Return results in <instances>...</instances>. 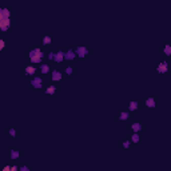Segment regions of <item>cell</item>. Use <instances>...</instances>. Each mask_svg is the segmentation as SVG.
<instances>
[{"label": "cell", "instance_id": "obj_1", "mask_svg": "<svg viewBox=\"0 0 171 171\" xmlns=\"http://www.w3.org/2000/svg\"><path fill=\"white\" fill-rule=\"evenodd\" d=\"M29 58H31V61H32V63H40L41 59H43V52H41L39 48H35L34 51H31Z\"/></svg>", "mask_w": 171, "mask_h": 171}, {"label": "cell", "instance_id": "obj_2", "mask_svg": "<svg viewBox=\"0 0 171 171\" xmlns=\"http://www.w3.org/2000/svg\"><path fill=\"white\" fill-rule=\"evenodd\" d=\"M9 24H11L9 19H3V20H0V29H2V31H7V29L9 28Z\"/></svg>", "mask_w": 171, "mask_h": 171}, {"label": "cell", "instance_id": "obj_3", "mask_svg": "<svg viewBox=\"0 0 171 171\" xmlns=\"http://www.w3.org/2000/svg\"><path fill=\"white\" fill-rule=\"evenodd\" d=\"M75 52L79 55V56H84V55H87V52H88V51H87V48H84V47H79V48H76V51Z\"/></svg>", "mask_w": 171, "mask_h": 171}, {"label": "cell", "instance_id": "obj_4", "mask_svg": "<svg viewBox=\"0 0 171 171\" xmlns=\"http://www.w3.org/2000/svg\"><path fill=\"white\" fill-rule=\"evenodd\" d=\"M63 59H64V54H63V52H58L56 55H54V60L58 61V63H60Z\"/></svg>", "mask_w": 171, "mask_h": 171}, {"label": "cell", "instance_id": "obj_5", "mask_svg": "<svg viewBox=\"0 0 171 171\" xmlns=\"http://www.w3.org/2000/svg\"><path fill=\"white\" fill-rule=\"evenodd\" d=\"M32 86L36 87V88H40L41 87V80L39 79V77H35V79H32Z\"/></svg>", "mask_w": 171, "mask_h": 171}, {"label": "cell", "instance_id": "obj_6", "mask_svg": "<svg viewBox=\"0 0 171 171\" xmlns=\"http://www.w3.org/2000/svg\"><path fill=\"white\" fill-rule=\"evenodd\" d=\"M166 71H167V63H162L158 67V72H160V74H164Z\"/></svg>", "mask_w": 171, "mask_h": 171}, {"label": "cell", "instance_id": "obj_7", "mask_svg": "<svg viewBox=\"0 0 171 171\" xmlns=\"http://www.w3.org/2000/svg\"><path fill=\"white\" fill-rule=\"evenodd\" d=\"M61 79V74L59 71H54L52 72V80H60Z\"/></svg>", "mask_w": 171, "mask_h": 171}, {"label": "cell", "instance_id": "obj_8", "mask_svg": "<svg viewBox=\"0 0 171 171\" xmlns=\"http://www.w3.org/2000/svg\"><path fill=\"white\" fill-rule=\"evenodd\" d=\"M75 58V54L72 52V51H68L67 54H64V59H67V60H71V59H74Z\"/></svg>", "mask_w": 171, "mask_h": 171}, {"label": "cell", "instance_id": "obj_9", "mask_svg": "<svg viewBox=\"0 0 171 171\" xmlns=\"http://www.w3.org/2000/svg\"><path fill=\"white\" fill-rule=\"evenodd\" d=\"M146 104H147V107H150V108H154V107H155V100L152 99V98H150V99L146 100Z\"/></svg>", "mask_w": 171, "mask_h": 171}, {"label": "cell", "instance_id": "obj_10", "mask_svg": "<svg viewBox=\"0 0 171 171\" xmlns=\"http://www.w3.org/2000/svg\"><path fill=\"white\" fill-rule=\"evenodd\" d=\"M25 72H27L28 75H34L36 72V70H35V67H27V68H25Z\"/></svg>", "mask_w": 171, "mask_h": 171}, {"label": "cell", "instance_id": "obj_11", "mask_svg": "<svg viewBox=\"0 0 171 171\" xmlns=\"http://www.w3.org/2000/svg\"><path fill=\"white\" fill-rule=\"evenodd\" d=\"M141 128H142V126L139 123H134L132 124V130L135 131V132H138V131H141Z\"/></svg>", "mask_w": 171, "mask_h": 171}, {"label": "cell", "instance_id": "obj_12", "mask_svg": "<svg viewBox=\"0 0 171 171\" xmlns=\"http://www.w3.org/2000/svg\"><path fill=\"white\" fill-rule=\"evenodd\" d=\"M136 108H138V103H136V102H131V103H130V110H131V111H135Z\"/></svg>", "mask_w": 171, "mask_h": 171}, {"label": "cell", "instance_id": "obj_13", "mask_svg": "<svg viewBox=\"0 0 171 171\" xmlns=\"http://www.w3.org/2000/svg\"><path fill=\"white\" fill-rule=\"evenodd\" d=\"M2 13H3L4 19H8L9 18V11H8V9H2Z\"/></svg>", "mask_w": 171, "mask_h": 171}, {"label": "cell", "instance_id": "obj_14", "mask_svg": "<svg viewBox=\"0 0 171 171\" xmlns=\"http://www.w3.org/2000/svg\"><path fill=\"white\" fill-rule=\"evenodd\" d=\"M48 71H50V68H48L47 64H43V66H41V72H43V74H47Z\"/></svg>", "mask_w": 171, "mask_h": 171}, {"label": "cell", "instance_id": "obj_15", "mask_svg": "<svg viewBox=\"0 0 171 171\" xmlns=\"http://www.w3.org/2000/svg\"><path fill=\"white\" fill-rule=\"evenodd\" d=\"M164 54L166 55H171V47L170 45H166L164 47Z\"/></svg>", "mask_w": 171, "mask_h": 171}, {"label": "cell", "instance_id": "obj_16", "mask_svg": "<svg viewBox=\"0 0 171 171\" xmlns=\"http://www.w3.org/2000/svg\"><path fill=\"white\" fill-rule=\"evenodd\" d=\"M55 91H56L55 87H48V88H47V94H55Z\"/></svg>", "mask_w": 171, "mask_h": 171}, {"label": "cell", "instance_id": "obj_17", "mask_svg": "<svg viewBox=\"0 0 171 171\" xmlns=\"http://www.w3.org/2000/svg\"><path fill=\"white\" fill-rule=\"evenodd\" d=\"M127 118H128V112H122L120 114V119H122V120H126Z\"/></svg>", "mask_w": 171, "mask_h": 171}, {"label": "cell", "instance_id": "obj_18", "mask_svg": "<svg viewBox=\"0 0 171 171\" xmlns=\"http://www.w3.org/2000/svg\"><path fill=\"white\" fill-rule=\"evenodd\" d=\"M43 41H44V44H50L51 43V38L50 36H45V38L43 39Z\"/></svg>", "mask_w": 171, "mask_h": 171}, {"label": "cell", "instance_id": "obj_19", "mask_svg": "<svg viewBox=\"0 0 171 171\" xmlns=\"http://www.w3.org/2000/svg\"><path fill=\"white\" fill-rule=\"evenodd\" d=\"M18 157H19V152H18V151H12V154H11V158H12V159H16Z\"/></svg>", "mask_w": 171, "mask_h": 171}, {"label": "cell", "instance_id": "obj_20", "mask_svg": "<svg viewBox=\"0 0 171 171\" xmlns=\"http://www.w3.org/2000/svg\"><path fill=\"white\" fill-rule=\"evenodd\" d=\"M138 141H139V136L136 135V134H134V135H132V142H135V143H136Z\"/></svg>", "mask_w": 171, "mask_h": 171}, {"label": "cell", "instance_id": "obj_21", "mask_svg": "<svg viewBox=\"0 0 171 171\" xmlns=\"http://www.w3.org/2000/svg\"><path fill=\"white\" fill-rule=\"evenodd\" d=\"M4 45H6V43H4V40H2V39H0V51H2V50L4 48Z\"/></svg>", "mask_w": 171, "mask_h": 171}, {"label": "cell", "instance_id": "obj_22", "mask_svg": "<svg viewBox=\"0 0 171 171\" xmlns=\"http://www.w3.org/2000/svg\"><path fill=\"white\" fill-rule=\"evenodd\" d=\"M66 72H67V74H68V75H70V74H71V72H72V68H71V67H68V68H67V70H66Z\"/></svg>", "mask_w": 171, "mask_h": 171}, {"label": "cell", "instance_id": "obj_23", "mask_svg": "<svg viewBox=\"0 0 171 171\" xmlns=\"http://www.w3.org/2000/svg\"><path fill=\"white\" fill-rule=\"evenodd\" d=\"M123 146H124V147H126V148H127L128 146H130V142H124V143H123Z\"/></svg>", "mask_w": 171, "mask_h": 171}, {"label": "cell", "instance_id": "obj_24", "mask_svg": "<svg viewBox=\"0 0 171 171\" xmlns=\"http://www.w3.org/2000/svg\"><path fill=\"white\" fill-rule=\"evenodd\" d=\"M9 134H11V135L13 136V135H15V130H11V131H9Z\"/></svg>", "mask_w": 171, "mask_h": 171}, {"label": "cell", "instance_id": "obj_25", "mask_svg": "<svg viewBox=\"0 0 171 171\" xmlns=\"http://www.w3.org/2000/svg\"><path fill=\"white\" fill-rule=\"evenodd\" d=\"M4 19V16H3V13H2V11H0V20H3Z\"/></svg>", "mask_w": 171, "mask_h": 171}, {"label": "cell", "instance_id": "obj_26", "mask_svg": "<svg viewBox=\"0 0 171 171\" xmlns=\"http://www.w3.org/2000/svg\"><path fill=\"white\" fill-rule=\"evenodd\" d=\"M0 11H2V9H0Z\"/></svg>", "mask_w": 171, "mask_h": 171}]
</instances>
